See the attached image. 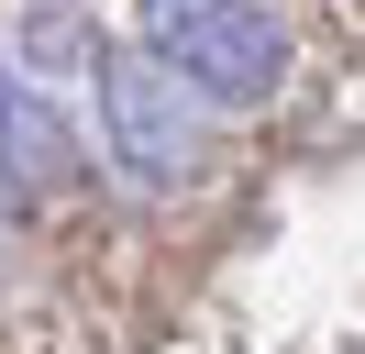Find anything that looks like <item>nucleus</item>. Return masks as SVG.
I'll use <instances>...</instances> for the list:
<instances>
[{"label": "nucleus", "instance_id": "f257e3e1", "mask_svg": "<svg viewBox=\"0 0 365 354\" xmlns=\"http://www.w3.org/2000/svg\"><path fill=\"white\" fill-rule=\"evenodd\" d=\"M133 44L210 111H266L288 88V22L266 0H133Z\"/></svg>", "mask_w": 365, "mask_h": 354}, {"label": "nucleus", "instance_id": "f03ea898", "mask_svg": "<svg viewBox=\"0 0 365 354\" xmlns=\"http://www.w3.org/2000/svg\"><path fill=\"white\" fill-rule=\"evenodd\" d=\"M200 88L166 78L144 44H111L100 56V122H111V166L133 177V188H188L210 155V122H200Z\"/></svg>", "mask_w": 365, "mask_h": 354}, {"label": "nucleus", "instance_id": "7ed1b4c3", "mask_svg": "<svg viewBox=\"0 0 365 354\" xmlns=\"http://www.w3.org/2000/svg\"><path fill=\"white\" fill-rule=\"evenodd\" d=\"M67 177H78V144H67V122H56V100H34V88L0 66V188L56 199Z\"/></svg>", "mask_w": 365, "mask_h": 354}]
</instances>
